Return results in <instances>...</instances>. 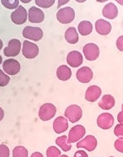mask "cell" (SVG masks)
I'll return each instance as SVG.
<instances>
[{
  "mask_svg": "<svg viewBox=\"0 0 123 157\" xmlns=\"http://www.w3.org/2000/svg\"><path fill=\"white\" fill-rule=\"evenodd\" d=\"M85 133L86 130L84 127L82 125H76V126L73 127L71 130L69 131L68 140L71 144L78 142L85 135Z\"/></svg>",
  "mask_w": 123,
  "mask_h": 157,
  "instance_id": "9",
  "label": "cell"
},
{
  "mask_svg": "<svg viewBox=\"0 0 123 157\" xmlns=\"http://www.w3.org/2000/svg\"><path fill=\"white\" fill-rule=\"evenodd\" d=\"M68 2H69V0H65V1H61V0H60V1H58V7L59 8L60 6H61V5H62V4H67Z\"/></svg>",
  "mask_w": 123,
  "mask_h": 157,
  "instance_id": "38",
  "label": "cell"
},
{
  "mask_svg": "<svg viewBox=\"0 0 123 157\" xmlns=\"http://www.w3.org/2000/svg\"><path fill=\"white\" fill-rule=\"evenodd\" d=\"M4 71L9 75H15L20 71V63L15 59H7L3 63Z\"/></svg>",
  "mask_w": 123,
  "mask_h": 157,
  "instance_id": "8",
  "label": "cell"
},
{
  "mask_svg": "<svg viewBox=\"0 0 123 157\" xmlns=\"http://www.w3.org/2000/svg\"><path fill=\"white\" fill-rule=\"evenodd\" d=\"M116 2L119 4H121V5H123V0H117Z\"/></svg>",
  "mask_w": 123,
  "mask_h": 157,
  "instance_id": "39",
  "label": "cell"
},
{
  "mask_svg": "<svg viewBox=\"0 0 123 157\" xmlns=\"http://www.w3.org/2000/svg\"><path fill=\"white\" fill-rule=\"evenodd\" d=\"M116 48L121 52H123V36H121L116 40Z\"/></svg>",
  "mask_w": 123,
  "mask_h": 157,
  "instance_id": "33",
  "label": "cell"
},
{
  "mask_svg": "<svg viewBox=\"0 0 123 157\" xmlns=\"http://www.w3.org/2000/svg\"><path fill=\"white\" fill-rule=\"evenodd\" d=\"M69 128V122L63 117H58L53 122V130L56 133H62L66 132Z\"/></svg>",
  "mask_w": 123,
  "mask_h": 157,
  "instance_id": "16",
  "label": "cell"
},
{
  "mask_svg": "<svg viewBox=\"0 0 123 157\" xmlns=\"http://www.w3.org/2000/svg\"><path fill=\"white\" fill-rule=\"evenodd\" d=\"M77 148H84L88 151H93L97 147V140L93 135H88L76 144Z\"/></svg>",
  "mask_w": 123,
  "mask_h": 157,
  "instance_id": "12",
  "label": "cell"
},
{
  "mask_svg": "<svg viewBox=\"0 0 123 157\" xmlns=\"http://www.w3.org/2000/svg\"><path fill=\"white\" fill-rule=\"evenodd\" d=\"M44 12L41 9L33 6L29 9L28 20L31 23H41L44 21Z\"/></svg>",
  "mask_w": 123,
  "mask_h": 157,
  "instance_id": "13",
  "label": "cell"
},
{
  "mask_svg": "<svg viewBox=\"0 0 123 157\" xmlns=\"http://www.w3.org/2000/svg\"><path fill=\"white\" fill-rule=\"evenodd\" d=\"M56 144H57L58 146L60 147L62 150L65 151V152L69 151L72 148V144L68 140V136H66V135L58 137V139L56 140Z\"/></svg>",
  "mask_w": 123,
  "mask_h": 157,
  "instance_id": "24",
  "label": "cell"
},
{
  "mask_svg": "<svg viewBox=\"0 0 123 157\" xmlns=\"http://www.w3.org/2000/svg\"><path fill=\"white\" fill-rule=\"evenodd\" d=\"M1 4L4 5V7L9 10H13V9H16L19 7V4L20 1L19 0H1Z\"/></svg>",
  "mask_w": 123,
  "mask_h": 157,
  "instance_id": "26",
  "label": "cell"
},
{
  "mask_svg": "<svg viewBox=\"0 0 123 157\" xmlns=\"http://www.w3.org/2000/svg\"><path fill=\"white\" fill-rule=\"evenodd\" d=\"M4 117V110H3V108H1V107H0V122H1L2 120H3Z\"/></svg>",
  "mask_w": 123,
  "mask_h": 157,
  "instance_id": "37",
  "label": "cell"
},
{
  "mask_svg": "<svg viewBox=\"0 0 123 157\" xmlns=\"http://www.w3.org/2000/svg\"><path fill=\"white\" fill-rule=\"evenodd\" d=\"M21 42L18 39H11L9 41V45L7 48H4V54L6 57H15L18 56L20 52Z\"/></svg>",
  "mask_w": 123,
  "mask_h": 157,
  "instance_id": "6",
  "label": "cell"
},
{
  "mask_svg": "<svg viewBox=\"0 0 123 157\" xmlns=\"http://www.w3.org/2000/svg\"><path fill=\"white\" fill-rule=\"evenodd\" d=\"M110 157H114V156H110Z\"/></svg>",
  "mask_w": 123,
  "mask_h": 157,
  "instance_id": "45",
  "label": "cell"
},
{
  "mask_svg": "<svg viewBox=\"0 0 123 157\" xmlns=\"http://www.w3.org/2000/svg\"><path fill=\"white\" fill-rule=\"evenodd\" d=\"M78 30L82 36H88L92 32L93 25L91 22L88 21H81L78 25Z\"/></svg>",
  "mask_w": 123,
  "mask_h": 157,
  "instance_id": "23",
  "label": "cell"
},
{
  "mask_svg": "<svg viewBox=\"0 0 123 157\" xmlns=\"http://www.w3.org/2000/svg\"><path fill=\"white\" fill-rule=\"evenodd\" d=\"M61 155V150H59L57 147L50 146L47 150V157H59Z\"/></svg>",
  "mask_w": 123,
  "mask_h": 157,
  "instance_id": "28",
  "label": "cell"
},
{
  "mask_svg": "<svg viewBox=\"0 0 123 157\" xmlns=\"http://www.w3.org/2000/svg\"><path fill=\"white\" fill-rule=\"evenodd\" d=\"M57 19L62 24H69L75 19V12L71 7L62 8L57 13Z\"/></svg>",
  "mask_w": 123,
  "mask_h": 157,
  "instance_id": "1",
  "label": "cell"
},
{
  "mask_svg": "<svg viewBox=\"0 0 123 157\" xmlns=\"http://www.w3.org/2000/svg\"><path fill=\"white\" fill-rule=\"evenodd\" d=\"M0 157H9V149L5 144H0Z\"/></svg>",
  "mask_w": 123,
  "mask_h": 157,
  "instance_id": "31",
  "label": "cell"
},
{
  "mask_svg": "<svg viewBox=\"0 0 123 157\" xmlns=\"http://www.w3.org/2000/svg\"><path fill=\"white\" fill-rule=\"evenodd\" d=\"M95 30L101 36H106L111 31V25L105 20H98L95 22Z\"/></svg>",
  "mask_w": 123,
  "mask_h": 157,
  "instance_id": "18",
  "label": "cell"
},
{
  "mask_svg": "<svg viewBox=\"0 0 123 157\" xmlns=\"http://www.w3.org/2000/svg\"><path fill=\"white\" fill-rule=\"evenodd\" d=\"M104 17L109 20H114L118 15V9L113 3H109L104 7L102 11Z\"/></svg>",
  "mask_w": 123,
  "mask_h": 157,
  "instance_id": "19",
  "label": "cell"
},
{
  "mask_svg": "<svg viewBox=\"0 0 123 157\" xmlns=\"http://www.w3.org/2000/svg\"><path fill=\"white\" fill-rule=\"evenodd\" d=\"M2 48H3V41L0 39V50L2 49Z\"/></svg>",
  "mask_w": 123,
  "mask_h": 157,
  "instance_id": "40",
  "label": "cell"
},
{
  "mask_svg": "<svg viewBox=\"0 0 123 157\" xmlns=\"http://www.w3.org/2000/svg\"><path fill=\"white\" fill-rule=\"evenodd\" d=\"M10 81L9 76H8L3 70L0 69V86L4 87V86H8V84Z\"/></svg>",
  "mask_w": 123,
  "mask_h": 157,
  "instance_id": "29",
  "label": "cell"
},
{
  "mask_svg": "<svg viewBox=\"0 0 123 157\" xmlns=\"http://www.w3.org/2000/svg\"><path fill=\"white\" fill-rule=\"evenodd\" d=\"M22 53L25 58L32 59L39 54V48L35 43H33L29 41H23Z\"/></svg>",
  "mask_w": 123,
  "mask_h": 157,
  "instance_id": "5",
  "label": "cell"
},
{
  "mask_svg": "<svg viewBox=\"0 0 123 157\" xmlns=\"http://www.w3.org/2000/svg\"><path fill=\"white\" fill-rule=\"evenodd\" d=\"M101 95V89L97 86H89L85 92V100L89 102H95Z\"/></svg>",
  "mask_w": 123,
  "mask_h": 157,
  "instance_id": "17",
  "label": "cell"
},
{
  "mask_svg": "<svg viewBox=\"0 0 123 157\" xmlns=\"http://www.w3.org/2000/svg\"><path fill=\"white\" fill-rule=\"evenodd\" d=\"M115 149L121 153H123V139H118L115 141Z\"/></svg>",
  "mask_w": 123,
  "mask_h": 157,
  "instance_id": "32",
  "label": "cell"
},
{
  "mask_svg": "<svg viewBox=\"0 0 123 157\" xmlns=\"http://www.w3.org/2000/svg\"><path fill=\"white\" fill-rule=\"evenodd\" d=\"M114 124V117L111 114L104 113L97 118V125L102 129H109Z\"/></svg>",
  "mask_w": 123,
  "mask_h": 157,
  "instance_id": "11",
  "label": "cell"
},
{
  "mask_svg": "<svg viewBox=\"0 0 123 157\" xmlns=\"http://www.w3.org/2000/svg\"><path fill=\"white\" fill-rule=\"evenodd\" d=\"M115 106V99L111 95H105L99 101V106L103 110H110Z\"/></svg>",
  "mask_w": 123,
  "mask_h": 157,
  "instance_id": "21",
  "label": "cell"
},
{
  "mask_svg": "<svg viewBox=\"0 0 123 157\" xmlns=\"http://www.w3.org/2000/svg\"><path fill=\"white\" fill-rule=\"evenodd\" d=\"M84 55L87 60L94 61L98 58L99 55V48L95 43H88L83 48Z\"/></svg>",
  "mask_w": 123,
  "mask_h": 157,
  "instance_id": "7",
  "label": "cell"
},
{
  "mask_svg": "<svg viewBox=\"0 0 123 157\" xmlns=\"http://www.w3.org/2000/svg\"><path fill=\"white\" fill-rule=\"evenodd\" d=\"M64 115L71 123H75L82 118L83 111L78 105H71L67 107Z\"/></svg>",
  "mask_w": 123,
  "mask_h": 157,
  "instance_id": "2",
  "label": "cell"
},
{
  "mask_svg": "<svg viewBox=\"0 0 123 157\" xmlns=\"http://www.w3.org/2000/svg\"><path fill=\"white\" fill-rule=\"evenodd\" d=\"M21 2H23L24 4H27V3H30V2H31V0H28V1H21Z\"/></svg>",
  "mask_w": 123,
  "mask_h": 157,
  "instance_id": "41",
  "label": "cell"
},
{
  "mask_svg": "<svg viewBox=\"0 0 123 157\" xmlns=\"http://www.w3.org/2000/svg\"><path fill=\"white\" fill-rule=\"evenodd\" d=\"M117 120L120 123L123 124V112L121 111V113H119V114L117 115Z\"/></svg>",
  "mask_w": 123,
  "mask_h": 157,
  "instance_id": "35",
  "label": "cell"
},
{
  "mask_svg": "<svg viewBox=\"0 0 123 157\" xmlns=\"http://www.w3.org/2000/svg\"><path fill=\"white\" fill-rule=\"evenodd\" d=\"M59 157H69L68 155H60Z\"/></svg>",
  "mask_w": 123,
  "mask_h": 157,
  "instance_id": "43",
  "label": "cell"
},
{
  "mask_svg": "<svg viewBox=\"0 0 123 157\" xmlns=\"http://www.w3.org/2000/svg\"><path fill=\"white\" fill-rule=\"evenodd\" d=\"M121 109H122V112H123V104H122V106H121Z\"/></svg>",
  "mask_w": 123,
  "mask_h": 157,
  "instance_id": "44",
  "label": "cell"
},
{
  "mask_svg": "<svg viewBox=\"0 0 123 157\" xmlns=\"http://www.w3.org/2000/svg\"><path fill=\"white\" fill-rule=\"evenodd\" d=\"M13 157H28V150L24 146H16L13 150Z\"/></svg>",
  "mask_w": 123,
  "mask_h": 157,
  "instance_id": "25",
  "label": "cell"
},
{
  "mask_svg": "<svg viewBox=\"0 0 123 157\" xmlns=\"http://www.w3.org/2000/svg\"><path fill=\"white\" fill-rule=\"evenodd\" d=\"M76 77L79 82L83 84L89 83L93 78L92 69L89 67H82L76 73Z\"/></svg>",
  "mask_w": 123,
  "mask_h": 157,
  "instance_id": "14",
  "label": "cell"
},
{
  "mask_svg": "<svg viewBox=\"0 0 123 157\" xmlns=\"http://www.w3.org/2000/svg\"><path fill=\"white\" fill-rule=\"evenodd\" d=\"M31 157H44L43 155L40 152H34V153L31 155Z\"/></svg>",
  "mask_w": 123,
  "mask_h": 157,
  "instance_id": "36",
  "label": "cell"
},
{
  "mask_svg": "<svg viewBox=\"0 0 123 157\" xmlns=\"http://www.w3.org/2000/svg\"><path fill=\"white\" fill-rule=\"evenodd\" d=\"M27 11L23 6H19L11 14V21L15 25L24 24L27 21Z\"/></svg>",
  "mask_w": 123,
  "mask_h": 157,
  "instance_id": "10",
  "label": "cell"
},
{
  "mask_svg": "<svg viewBox=\"0 0 123 157\" xmlns=\"http://www.w3.org/2000/svg\"><path fill=\"white\" fill-rule=\"evenodd\" d=\"M57 113L56 106L51 103H45L40 107L39 110V117L42 121L51 120Z\"/></svg>",
  "mask_w": 123,
  "mask_h": 157,
  "instance_id": "3",
  "label": "cell"
},
{
  "mask_svg": "<svg viewBox=\"0 0 123 157\" xmlns=\"http://www.w3.org/2000/svg\"><path fill=\"white\" fill-rule=\"evenodd\" d=\"M67 63L73 68H78L83 63V56L79 51H72L67 56Z\"/></svg>",
  "mask_w": 123,
  "mask_h": 157,
  "instance_id": "15",
  "label": "cell"
},
{
  "mask_svg": "<svg viewBox=\"0 0 123 157\" xmlns=\"http://www.w3.org/2000/svg\"><path fill=\"white\" fill-rule=\"evenodd\" d=\"M23 36L32 41H38L43 37V31L41 28L34 26H25L23 30Z\"/></svg>",
  "mask_w": 123,
  "mask_h": 157,
  "instance_id": "4",
  "label": "cell"
},
{
  "mask_svg": "<svg viewBox=\"0 0 123 157\" xmlns=\"http://www.w3.org/2000/svg\"><path fill=\"white\" fill-rule=\"evenodd\" d=\"M57 76L62 81H67L72 76V71L67 65H61L57 69Z\"/></svg>",
  "mask_w": 123,
  "mask_h": 157,
  "instance_id": "20",
  "label": "cell"
},
{
  "mask_svg": "<svg viewBox=\"0 0 123 157\" xmlns=\"http://www.w3.org/2000/svg\"><path fill=\"white\" fill-rule=\"evenodd\" d=\"M2 62H3V58H2V57H1V55H0V64L2 63Z\"/></svg>",
  "mask_w": 123,
  "mask_h": 157,
  "instance_id": "42",
  "label": "cell"
},
{
  "mask_svg": "<svg viewBox=\"0 0 123 157\" xmlns=\"http://www.w3.org/2000/svg\"><path fill=\"white\" fill-rule=\"evenodd\" d=\"M73 157H88V154L84 150H78L77 152H75Z\"/></svg>",
  "mask_w": 123,
  "mask_h": 157,
  "instance_id": "34",
  "label": "cell"
},
{
  "mask_svg": "<svg viewBox=\"0 0 123 157\" xmlns=\"http://www.w3.org/2000/svg\"><path fill=\"white\" fill-rule=\"evenodd\" d=\"M114 133L119 139H123V124H121V123L117 124L115 128V129H114Z\"/></svg>",
  "mask_w": 123,
  "mask_h": 157,
  "instance_id": "30",
  "label": "cell"
},
{
  "mask_svg": "<svg viewBox=\"0 0 123 157\" xmlns=\"http://www.w3.org/2000/svg\"><path fill=\"white\" fill-rule=\"evenodd\" d=\"M66 41L69 44H76L79 41V34L74 27H69L65 32Z\"/></svg>",
  "mask_w": 123,
  "mask_h": 157,
  "instance_id": "22",
  "label": "cell"
},
{
  "mask_svg": "<svg viewBox=\"0 0 123 157\" xmlns=\"http://www.w3.org/2000/svg\"><path fill=\"white\" fill-rule=\"evenodd\" d=\"M35 4L41 8H47L51 7L55 3V0H35Z\"/></svg>",
  "mask_w": 123,
  "mask_h": 157,
  "instance_id": "27",
  "label": "cell"
}]
</instances>
